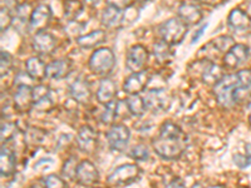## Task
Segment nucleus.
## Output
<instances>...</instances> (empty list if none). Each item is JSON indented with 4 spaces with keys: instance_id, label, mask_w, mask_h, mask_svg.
<instances>
[{
    "instance_id": "f257e3e1",
    "label": "nucleus",
    "mask_w": 251,
    "mask_h": 188,
    "mask_svg": "<svg viewBox=\"0 0 251 188\" xmlns=\"http://www.w3.org/2000/svg\"><path fill=\"white\" fill-rule=\"evenodd\" d=\"M187 143V134L176 123L169 120L161 125L160 134L152 141V147L161 158L177 160L186 152Z\"/></svg>"
},
{
    "instance_id": "f03ea898",
    "label": "nucleus",
    "mask_w": 251,
    "mask_h": 188,
    "mask_svg": "<svg viewBox=\"0 0 251 188\" xmlns=\"http://www.w3.org/2000/svg\"><path fill=\"white\" fill-rule=\"evenodd\" d=\"M239 87L240 83L237 74L224 75L212 87L217 104L220 107H223V108H232L235 106V103H236V100H235V92H236Z\"/></svg>"
},
{
    "instance_id": "7ed1b4c3",
    "label": "nucleus",
    "mask_w": 251,
    "mask_h": 188,
    "mask_svg": "<svg viewBox=\"0 0 251 188\" xmlns=\"http://www.w3.org/2000/svg\"><path fill=\"white\" fill-rule=\"evenodd\" d=\"M116 57L109 48H100L91 55L88 67L91 71L96 75L107 77L114 69Z\"/></svg>"
},
{
    "instance_id": "20e7f679",
    "label": "nucleus",
    "mask_w": 251,
    "mask_h": 188,
    "mask_svg": "<svg viewBox=\"0 0 251 188\" xmlns=\"http://www.w3.org/2000/svg\"><path fill=\"white\" fill-rule=\"evenodd\" d=\"M187 24L183 23L180 18H172L167 22L161 24L160 26V35L161 39L165 40L166 43L171 46H177L185 38L187 33Z\"/></svg>"
},
{
    "instance_id": "39448f33",
    "label": "nucleus",
    "mask_w": 251,
    "mask_h": 188,
    "mask_svg": "<svg viewBox=\"0 0 251 188\" xmlns=\"http://www.w3.org/2000/svg\"><path fill=\"white\" fill-rule=\"evenodd\" d=\"M141 169L136 164H123L114 169L108 176V185L111 186H128L137 181Z\"/></svg>"
},
{
    "instance_id": "423d86ee",
    "label": "nucleus",
    "mask_w": 251,
    "mask_h": 188,
    "mask_svg": "<svg viewBox=\"0 0 251 188\" xmlns=\"http://www.w3.org/2000/svg\"><path fill=\"white\" fill-rule=\"evenodd\" d=\"M131 132L123 124H112L111 129L107 132V141L112 151L122 152L128 145Z\"/></svg>"
},
{
    "instance_id": "0eeeda50",
    "label": "nucleus",
    "mask_w": 251,
    "mask_h": 188,
    "mask_svg": "<svg viewBox=\"0 0 251 188\" xmlns=\"http://www.w3.org/2000/svg\"><path fill=\"white\" fill-rule=\"evenodd\" d=\"M146 106L153 113H162L171 104V98L166 93L165 88H153L147 92L145 97Z\"/></svg>"
},
{
    "instance_id": "6e6552de",
    "label": "nucleus",
    "mask_w": 251,
    "mask_h": 188,
    "mask_svg": "<svg viewBox=\"0 0 251 188\" xmlns=\"http://www.w3.org/2000/svg\"><path fill=\"white\" fill-rule=\"evenodd\" d=\"M147 62H149V50L145 47L133 46L127 51L126 66L132 73L145 70Z\"/></svg>"
},
{
    "instance_id": "1a4fd4ad",
    "label": "nucleus",
    "mask_w": 251,
    "mask_h": 188,
    "mask_svg": "<svg viewBox=\"0 0 251 188\" xmlns=\"http://www.w3.org/2000/svg\"><path fill=\"white\" fill-rule=\"evenodd\" d=\"M13 100H14V107L20 113H26L30 111L34 104L33 87L28 86V84H19L13 95Z\"/></svg>"
},
{
    "instance_id": "9d476101",
    "label": "nucleus",
    "mask_w": 251,
    "mask_h": 188,
    "mask_svg": "<svg viewBox=\"0 0 251 188\" xmlns=\"http://www.w3.org/2000/svg\"><path fill=\"white\" fill-rule=\"evenodd\" d=\"M151 77L147 74V71H136L132 75H129L123 83V91L128 94H140L149 87V83Z\"/></svg>"
},
{
    "instance_id": "9b49d317",
    "label": "nucleus",
    "mask_w": 251,
    "mask_h": 188,
    "mask_svg": "<svg viewBox=\"0 0 251 188\" xmlns=\"http://www.w3.org/2000/svg\"><path fill=\"white\" fill-rule=\"evenodd\" d=\"M75 141H77L78 148L83 153H93L96 147H97V132L89 125H83L78 131Z\"/></svg>"
},
{
    "instance_id": "f8f14e48",
    "label": "nucleus",
    "mask_w": 251,
    "mask_h": 188,
    "mask_svg": "<svg viewBox=\"0 0 251 188\" xmlns=\"http://www.w3.org/2000/svg\"><path fill=\"white\" fill-rule=\"evenodd\" d=\"M51 19V9L49 5L42 4L31 12L30 19H29V26L31 30L42 31L49 25Z\"/></svg>"
},
{
    "instance_id": "ddd939ff",
    "label": "nucleus",
    "mask_w": 251,
    "mask_h": 188,
    "mask_svg": "<svg viewBox=\"0 0 251 188\" xmlns=\"http://www.w3.org/2000/svg\"><path fill=\"white\" fill-rule=\"evenodd\" d=\"M249 54H250V50H249L248 47L244 46V44H234L225 53L224 64H225L226 68H236L248 60Z\"/></svg>"
},
{
    "instance_id": "4468645a",
    "label": "nucleus",
    "mask_w": 251,
    "mask_h": 188,
    "mask_svg": "<svg viewBox=\"0 0 251 188\" xmlns=\"http://www.w3.org/2000/svg\"><path fill=\"white\" fill-rule=\"evenodd\" d=\"M75 180L82 186H93L100 180V173L91 161H82L78 164Z\"/></svg>"
},
{
    "instance_id": "2eb2a0df",
    "label": "nucleus",
    "mask_w": 251,
    "mask_h": 188,
    "mask_svg": "<svg viewBox=\"0 0 251 188\" xmlns=\"http://www.w3.org/2000/svg\"><path fill=\"white\" fill-rule=\"evenodd\" d=\"M31 47L40 55H49L55 49V39L44 30L38 31L31 40Z\"/></svg>"
},
{
    "instance_id": "dca6fc26",
    "label": "nucleus",
    "mask_w": 251,
    "mask_h": 188,
    "mask_svg": "<svg viewBox=\"0 0 251 188\" xmlns=\"http://www.w3.org/2000/svg\"><path fill=\"white\" fill-rule=\"evenodd\" d=\"M73 70V64L68 59H57L47 66V77L50 79H63Z\"/></svg>"
},
{
    "instance_id": "f3484780",
    "label": "nucleus",
    "mask_w": 251,
    "mask_h": 188,
    "mask_svg": "<svg viewBox=\"0 0 251 188\" xmlns=\"http://www.w3.org/2000/svg\"><path fill=\"white\" fill-rule=\"evenodd\" d=\"M177 15L187 25H196L202 19V13H201L200 8L194 5V4H181V6L177 10Z\"/></svg>"
},
{
    "instance_id": "a211bd4d",
    "label": "nucleus",
    "mask_w": 251,
    "mask_h": 188,
    "mask_svg": "<svg viewBox=\"0 0 251 188\" xmlns=\"http://www.w3.org/2000/svg\"><path fill=\"white\" fill-rule=\"evenodd\" d=\"M117 95V86L109 78H104L100 80V88L97 91V100L100 104H108L112 100H114Z\"/></svg>"
},
{
    "instance_id": "6ab92c4d",
    "label": "nucleus",
    "mask_w": 251,
    "mask_h": 188,
    "mask_svg": "<svg viewBox=\"0 0 251 188\" xmlns=\"http://www.w3.org/2000/svg\"><path fill=\"white\" fill-rule=\"evenodd\" d=\"M69 92H71L72 98L78 103H87L91 99V88H89L88 82L83 78H78L72 83Z\"/></svg>"
},
{
    "instance_id": "aec40b11",
    "label": "nucleus",
    "mask_w": 251,
    "mask_h": 188,
    "mask_svg": "<svg viewBox=\"0 0 251 188\" xmlns=\"http://www.w3.org/2000/svg\"><path fill=\"white\" fill-rule=\"evenodd\" d=\"M15 172V154L12 149L3 144L0 153V173L3 177L12 176Z\"/></svg>"
},
{
    "instance_id": "412c9836",
    "label": "nucleus",
    "mask_w": 251,
    "mask_h": 188,
    "mask_svg": "<svg viewBox=\"0 0 251 188\" xmlns=\"http://www.w3.org/2000/svg\"><path fill=\"white\" fill-rule=\"evenodd\" d=\"M251 18L249 17L248 13L243 12L241 9H234L231 13L228 14L227 24L231 29L236 31L246 30L250 26Z\"/></svg>"
},
{
    "instance_id": "4be33fe9",
    "label": "nucleus",
    "mask_w": 251,
    "mask_h": 188,
    "mask_svg": "<svg viewBox=\"0 0 251 188\" xmlns=\"http://www.w3.org/2000/svg\"><path fill=\"white\" fill-rule=\"evenodd\" d=\"M26 74L33 80H42L47 77V66L40 58L33 57L29 58L25 63Z\"/></svg>"
},
{
    "instance_id": "5701e85b",
    "label": "nucleus",
    "mask_w": 251,
    "mask_h": 188,
    "mask_svg": "<svg viewBox=\"0 0 251 188\" xmlns=\"http://www.w3.org/2000/svg\"><path fill=\"white\" fill-rule=\"evenodd\" d=\"M224 77V69L215 63L206 60V68L202 71V82L210 87H214Z\"/></svg>"
},
{
    "instance_id": "b1692460",
    "label": "nucleus",
    "mask_w": 251,
    "mask_h": 188,
    "mask_svg": "<svg viewBox=\"0 0 251 188\" xmlns=\"http://www.w3.org/2000/svg\"><path fill=\"white\" fill-rule=\"evenodd\" d=\"M106 31L104 30H94L86 35H82L77 39V43L80 48L91 49L94 47L100 46L103 42H106Z\"/></svg>"
},
{
    "instance_id": "393cba45",
    "label": "nucleus",
    "mask_w": 251,
    "mask_h": 188,
    "mask_svg": "<svg viewBox=\"0 0 251 188\" xmlns=\"http://www.w3.org/2000/svg\"><path fill=\"white\" fill-rule=\"evenodd\" d=\"M122 20V10L111 5H108V8H106L103 10L102 17H100V22H102L103 25L107 26V28H117V26L121 25Z\"/></svg>"
},
{
    "instance_id": "a878e982",
    "label": "nucleus",
    "mask_w": 251,
    "mask_h": 188,
    "mask_svg": "<svg viewBox=\"0 0 251 188\" xmlns=\"http://www.w3.org/2000/svg\"><path fill=\"white\" fill-rule=\"evenodd\" d=\"M153 55L154 59L160 64H166L172 60L174 57V50L171 48V44L166 43L165 40L157 42L153 46Z\"/></svg>"
},
{
    "instance_id": "bb28decb",
    "label": "nucleus",
    "mask_w": 251,
    "mask_h": 188,
    "mask_svg": "<svg viewBox=\"0 0 251 188\" xmlns=\"http://www.w3.org/2000/svg\"><path fill=\"white\" fill-rule=\"evenodd\" d=\"M126 106H127L129 114L134 117H142L147 109L145 98L140 97L138 94H129V97L126 99Z\"/></svg>"
},
{
    "instance_id": "cd10ccee",
    "label": "nucleus",
    "mask_w": 251,
    "mask_h": 188,
    "mask_svg": "<svg viewBox=\"0 0 251 188\" xmlns=\"http://www.w3.org/2000/svg\"><path fill=\"white\" fill-rule=\"evenodd\" d=\"M120 102H117V100L114 99L112 100L111 103H108V104H106V107H104V111L102 112V114H100V122L103 123V124L106 125H112L114 123V120H116V118H117L118 116V109H120Z\"/></svg>"
},
{
    "instance_id": "c85d7f7f",
    "label": "nucleus",
    "mask_w": 251,
    "mask_h": 188,
    "mask_svg": "<svg viewBox=\"0 0 251 188\" xmlns=\"http://www.w3.org/2000/svg\"><path fill=\"white\" fill-rule=\"evenodd\" d=\"M212 44V50L215 53H226L228 49L231 48L235 44L234 39L231 37H227V35H223V37H219L216 39H214L212 42H210Z\"/></svg>"
},
{
    "instance_id": "c756f323",
    "label": "nucleus",
    "mask_w": 251,
    "mask_h": 188,
    "mask_svg": "<svg viewBox=\"0 0 251 188\" xmlns=\"http://www.w3.org/2000/svg\"><path fill=\"white\" fill-rule=\"evenodd\" d=\"M83 12V4L79 0H66L64 1V14L69 19H75Z\"/></svg>"
},
{
    "instance_id": "7c9ffc66",
    "label": "nucleus",
    "mask_w": 251,
    "mask_h": 188,
    "mask_svg": "<svg viewBox=\"0 0 251 188\" xmlns=\"http://www.w3.org/2000/svg\"><path fill=\"white\" fill-rule=\"evenodd\" d=\"M128 156L131 158H133L134 161H140V162H143V161H147L150 157L149 149L147 147L143 144H137L132 147L131 151L128 152Z\"/></svg>"
},
{
    "instance_id": "2f4dec72",
    "label": "nucleus",
    "mask_w": 251,
    "mask_h": 188,
    "mask_svg": "<svg viewBox=\"0 0 251 188\" xmlns=\"http://www.w3.org/2000/svg\"><path fill=\"white\" fill-rule=\"evenodd\" d=\"M77 168H78V164H77V161L75 158H69L64 165H63V169H62V174L64 176V178H68V180H75V174H77Z\"/></svg>"
},
{
    "instance_id": "473e14b6",
    "label": "nucleus",
    "mask_w": 251,
    "mask_h": 188,
    "mask_svg": "<svg viewBox=\"0 0 251 188\" xmlns=\"http://www.w3.org/2000/svg\"><path fill=\"white\" fill-rule=\"evenodd\" d=\"M13 64H14V59L8 51H1V59H0V73L1 77L6 75L9 71L13 69Z\"/></svg>"
},
{
    "instance_id": "72a5a7b5",
    "label": "nucleus",
    "mask_w": 251,
    "mask_h": 188,
    "mask_svg": "<svg viewBox=\"0 0 251 188\" xmlns=\"http://www.w3.org/2000/svg\"><path fill=\"white\" fill-rule=\"evenodd\" d=\"M64 30H66V33L68 34V37L77 38L78 39L79 37H82L80 34H82V31L84 30V24L78 23L75 20H71V22L66 25Z\"/></svg>"
},
{
    "instance_id": "f704fd0d",
    "label": "nucleus",
    "mask_w": 251,
    "mask_h": 188,
    "mask_svg": "<svg viewBox=\"0 0 251 188\" xmlns=\"http://www.w3.org/2000/svg\"><path fill=\"white\" fill-rule=\"evenodd\" d=\"M17 133V125L15 123L5 122L1 124V142H8V141L12 140L13 137Z\"/></svg>"
},
{
    "instance_id": "c9c22d12",
    "label": "nucleus",
    "mask_w": 251,
    "mask_h": 188,
    "mask_svg": "<svg viewBox=\"0 0 251 188\" xmlns=\"http://www.w3.org/2000/svg\"><path fill=\"white\" fill-rule=\"evenodd\" d=\"M53 104H54V102H53V99H51L50 94H48V95H46V97L34 100L33 107H34L38 112H49L51 108H53Z\"/></svg>"
},
{
    "instance_id": "e433bc0d",
    "label": "nucleus",
    "mask_w": 251,
    "mask_h": 188,
    "mask_svg": "<svg viewBox=\"0 0 251 188\" xmlns=\"http://www.w3.org/2000/svg\"><path fill=\"white\" fill-rule=\"evenodd\" d=\"M43 185L47 187H67V182L60 177L55 176V174H49V176L44 177Z\"/></svg>"
},
{
    "instance_id": "4c0bfd02",
    "label": "nucleus",
    "mask_w": 251,
    "mask_h": 188,
    "mask_svg": "<svg viewBox=\"0 0 251 188\" xmlns=\"http://www.w3.org/2000/svg\"><path fill=\"white\" fill-rule=\"evenodd\" d=\"M0 13H1L0 14L1 15V30H4V29H6L13 23V17L10 15V10L8 8H5V6H1Z\"/></svg>"
},
{
    "instance_id": "58836bf2",
    "label": "nucleus",
    "mask_w": 251,
    "mask_h": 188,
    "mask_svg": "<svg viewBox=\"0 0 251 188\" xmlns=\"http://www.w3.org/2000/svg\"><path fill=\"white\" fill-rule=\"evenodd\" d=\"M234 162L237 167L240 168H248L249 165L251 164V157L250 156H243V154H235L234 156Z\"/></svg>"
},
{
    "instance_id": "ea45409f",
    "label": "nucleus",
    "mask_w": 251,
    "mask_h": 188,
    "mask_svg": "<svg viewBox=\"0 0 251 188\" xmlns=\"http://www.w3.org/2000/svg\"><path fill=\"white\" fill-rule=\"evenodd\" d=\"M107 4L111 6H114V8L120 9V10H123V9H127L128 6L132 5L133 0H106Z\"/></svg>"
},
{
    "instance_id": "a19ab883",
    "label": "nucleus",
    "mask_w": 251,
    "mask_h": 188,
    "mask_svg": "<svg viewBox=\"0 0 251 188\" xmlns=\"http://www.w3.org/2000/svg\"><path fill=\"white\" fill-rule=\"evenodd\" d=\"M167 186H169V187H185V182H183V180L176 177V178H174Z\"/></svg>"
},
{
    "instance_id": "79ce46f5",
    "label": "nucleus",
    "mask_w": 251,
    "mask_h": 188,
    "mask_svg": "<svg viewBox=\"0 0 251 188\" xmlns=\"http://www.w3.org/2000/svg\"><path fill=\"white\" fill-rule=\"evenodd\" d=\"M206 26H207V24H206V25H202V28H201L200 30L197 31V33H195L194 38H192V43H195L196 40H199V38H200V35L203 33V30H205V29H206Z\"/></svg>"
},
{
    "instance_id": "37998d69",
    "label": "nucleus",
    "mask_w": 251,
    "mask_h": 188,
    "mask_svg": "<svg viewBox=\"0 0 251 188\" xmlns=\"http://www.w3.org/2000/svg\"><path fill=\"white\" fill-rule=\"evenodd\" d=\"M4 1H5V5H3V6H5V8H8V9H10V8H13V6L17 5V0H3V3ZM15 8H18V6H15Z\"/></svg>"
},
{
    "instance_id": "c03bdc74",
    "label": "nucleus",
    "mask_w": 251,
    "mask_h": 188,
    "mask_svg": "<svg viewBox=\"0 0 251 188\" xmlns=\"http://www.w3.org/2000/svg\"><path fill=\"white\" fill-rule=\"evenodd\" d=\"M197 1H200L202 4H207V5H216L220 0H197Z\"/></svg>"
},
{
    "instance_id": "a18cd8bd",
    "label": "nucleus",
    "mask_w": 251,
    "mask_h": 188,
    "mask_svg": "<svg viewBox=\"0 0 251 188\" xmlns=\"http://www.w3.org/2000/svg\"><path fill=\"white\" fill-rule=\"evenodd\" d=\"M84 1V4L88 6H94V5H97L98 3H100V0H83Z\"/></svg>"
},
{
    "instance_id": "49530a36",
    "label": "nucleus",
    "mask_w": 251,
    "mask_h": 188,
    "mask_svg": "<svg viewBox=\"0 0 251 188\" xmlns=\"http://www.w3.org/2000/svg\"><path fill=\"white\" fill-rule=\"evenodd\" d=\"M248 111H249V123H250V125H251V103H249Z\"/></svg>"
},
{
    "instance_id": "de8ad7c7",
    "label": "nucleus",
    "mask_w": 251,
    "mask_h": 188,
    "mask_svg": "<svg viewBox=\"0 0 251 188\" xmlns=\"http://www.w3.org/2000/svg\"><path fill=\"white\" fill-rule=\"evenodd\" d=\"M246 154L251 157V144L250 143H249V144H246Z\"/></svg>"
},
{
    "instance_id": "09e8293b",
    "label": "nucleus",
    "mask_w": 251,
    "mask_h": 188,
    "mask_svg": "<svg viewBox=\"0 0 251 188\" xmlns=\"http://www.w3.org/2000/svg\"><path fill=\"white\" fill-rule=\"evenodd\" d=\"M248 14L249 17L251 18V0H249V3H248Z\"/></svg>"
},
{
    "instance_id": "8fccbe9b",
    "label": "nucleus",
    "mask_w": 251,
    "mask_h": 188,
    "mask_svg": "<svg viewBox=\"0 0 251 188\" xmlns=\"http://www.w3.org/2000/svg\"><path fill=\"white\" fill-rule=\"evenodd\" d=\"M141 1H143V0H141Z\"/></svg>"
}]
</instances>
